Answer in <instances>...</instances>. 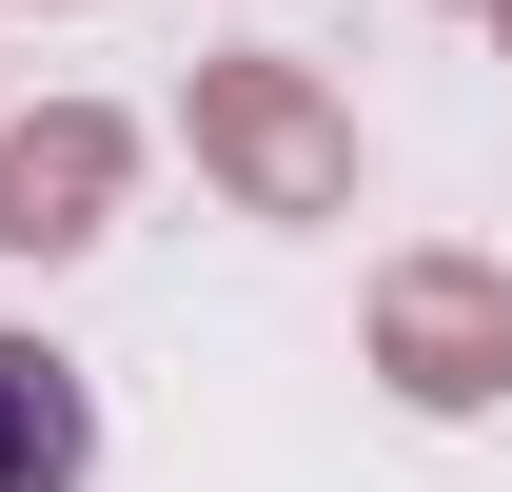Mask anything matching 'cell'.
<instances>
[{
    "label": "cell",
    "mask_w": 512,
    "mask_h": 492,
    "mask_svg": "<svg viewBox=\"0 0 512 492\" xmlns=\"http://www.w3.org/2000/svg\"><path fill=\"white\" fill-rule=\"evenodd\" d=\"M138 138L99 119V99H60V119H0V256H79L99 237V197H119Z\"/></svg>",
    "instance_id": "3"
},
{
    "label": "cell",
    "mask_w": 512,
    "mask_h": 492,
    "mask_svg": "<svg viewBox=\"0 0 512 492\" xmlns=\"http://www.w3.org/2000/svg\"><path fill=\"white\" fill-rule=\"evenodd\" d=\"M99 473V394L60 335H0V492H79Z\"/></svg>",
    "instance_id": "4"
},
{
    "label": "cell",
    "mask_w": 512,
    "mask_h": 492,
    "mask_svg": "<svg viewBox=\"0 0 512 492\" xmlns=\"http://www.w3.org/2000/svg\"><path fill=\"white\" fill-rule=\"evenodd\" d=\"M375 374L414 414H493L512 394V276L493 256H394L375 276Z\"/></svg>",
    "instance_id": "2"
},
{
    "label": "cell",
    "mask_w": 512,
    "mask_h": 492,
    "mask_svg": "<svg viewBox=\"0 0 512 492\" xmlns=\"http://www.w3.org/2000/svg\"><path fill=\"white\" fill-rule=\"evenodd\" d=\"M493 20H512V0H493Z\"/></svg>",
    "instance_id": "5"
},
{
    "label": "cell",
    "mask_w": 512,
    "mask_h": 492,
    "mask_svg": "<svg viewBox=\"0 0 512 492\" xmlns=\"http://www.w3.org/2000/svg\"><path fill=\"white\" fill-rule=\"evenodd\" d=\"M178 138H197V178H237L256 217H355V119H335L316 60H197Z\"/></svg>",
    "instance_id": "1"
}]
</instances>
